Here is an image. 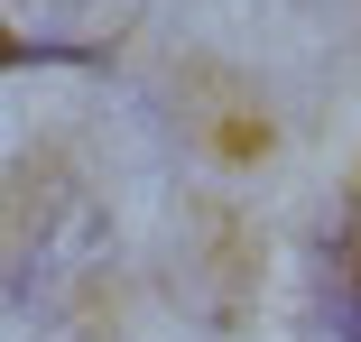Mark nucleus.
<instances>
[{
    "label": "nucleus",
    "mask_w": 361,
    "mask_h": 342,
    "mask_svg": "<svg viewBox=\"0 0 361 342\" xmlns=\"http://www.w3.org/2000/svg\"><path fill=\"white\" fill-rule=\"evenodd\" d=\"M65 342H111V333H65Z\"/></svg>",
    "instance_id": "obj_1"
}]
</instances>
